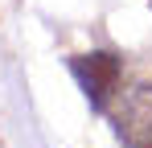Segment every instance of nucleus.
I'll return each instance as SVG.
<instances>
[{"label":"nucleus","instance_id":"f03ea898","mask_svg":"<svg viewBox=\"0 0 152 148\" xmlns=\"http://www.w3.org/2000/svg\"><path fill=\"white\" fill-rule=\"evenodd\" d=\"M70 70H74L78 86L86 91V99H91V107H107L111 103V95L119 91V78H124V66H119V58L115 53H82V58H74L70 62Z\"/></svg>","mask_w":152,"mask_h":148},{"label":"nucleus","instance_id":"7ed1b4c3","mask_svg":"<svg viewBox=\"0 0 152 148\" xmlns=\"http://www.w3.org/2000/svg\"><path fill=\"white\" fill-rule=\"evenodd\" d=\"M144 148H152V144H144Z\"/></svg>","mask_w":152,"mask_h":148},{"label":"nucleus","instance_id":"f257e3e1","mask_svg":"<svg viewBox=\"0 0 152 148\" xmlns=\"http://www.w3.org/2000/svg\"><path fill=\"white\" fill-rule=\"evenodd\" d=\"M115 132L127 148L152 144V82H136L119 91V107H115Z\"/></svg>","mask_w":152,"mask_h":148}]
</instances>
